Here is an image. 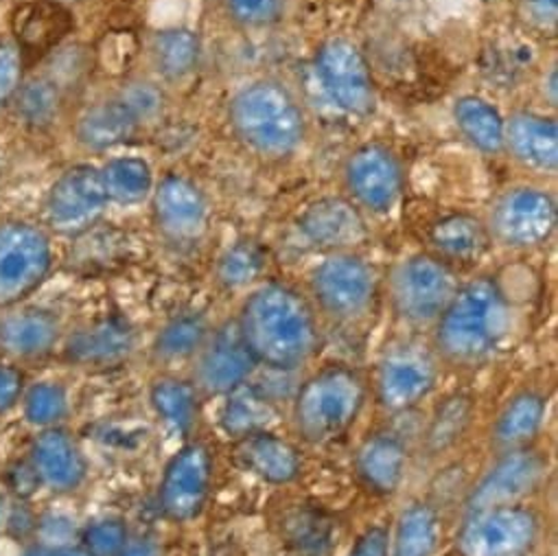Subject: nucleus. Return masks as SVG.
<instances>
[{
  "mask_svg": "<svg viewBox=\"0 0 558 556\" xmlns=\"http://www.w3.org/2000/svg\"><path fill=\"white\" fill-rule=\"evenodd\" d=\"M234 323L256 366L269 371H296L320 347V331L310 303L281 283L254 290Z\"/></svg>",
  "mask_w": 558,
  "mask_h": 556,
  "instance_id": "f257e3e1",
  "label": "nucleus"
},
{
  "mask_svg": "<svg viewBox=\"0 0 558 556\" xmlns=\"http://www.w3.org/2000/svg\"><path fill=\"white\" fill-rule=\"evenodd\" d=\"M510 331V305L493 278L458 288L436 321V347L453 364H480L504 345Z\"/></svg>",
  "mask_w": 558,
  "mask_h": 556,
  "instance_id": "f03ea898",
  "label": "nucleus"
},
{
  "mask_svg": "<svg viewBox=\"0 0 558 556\" xmlns=\"http://www.w3.org/2000/svg\"><path fill=\"white\" fill-rule=\"evenodd\" d=\"M230 123L241 143L265 158L290 156L307 130L296 97L274 80L243 86L230 104Z\"/></svg>",
  "mask_w": 558,
  "mask_h": 556,
  "instance_id": "7ed1b4c3",
  "label": "nucleus"
},
{
  "mask_svg": "<svg viewBox=\"0 0 558 556\" xmlns=\"http://www.w3.org/2000/svg\"><path fill=\"white\" fill-rule=\"evenodd\" d=\"M366 403V382L349 366H329L312 375L296 392L292 419L310 445L342 438L360 419Z\"/></svg>",
  "mask_w": 558,
  "mask_h": 556,
  "instance_id": "20e7f679",
  "label": "nucleus"
},
{
  "mask_svg": "<svg viewBox=\"0 0 558 556\" xmlns=\"http://www.w3.org/2000/svg\"><path fill=\"white\" fill-rule=\"evenodd\" d=\"M541 536V517L525 504L471 510L456 534L460 556H530Z\"/></svg>",
  "mask_w": 558,
  "mask_h": 556,
  "instance_id": "39448f33",
  "label": "nucleus"
},
{
  "mask_svg": "<svg viewBox=\"0 0 558 556\" xmlns=\"http://www.w3.org/2000/svg\"><path fill=\"white\" fill-rule=\"evenodd\" d=\"M458 292L453 269L436 256L412 254L390 276V299L399 318L414 327L432 325Z\"/></svg>",
  "mask_w": 558,
  "mask_h": 556,
  "instance_id": "423d86ee",
  "label": "nucleus"
},
{
  "mask_svg": "<svg viewBox=\"0 0 558 556\" xmlns=\"http://www.w3.org/2000/svg\"><path fill=\"white\" fill-rule=\"evenodd\" d=\"M53 267L47 232L27 221L0 223V307L29 299Z\"/></svg>",
  "mask_w": 558,
  "mask_h": 556,
  "instance_id": "0eeeda50",
  "label": "nucleus"
},
{
  "mask_svg": "<svg viewBox=\"0 0 558 556\" xmlns=\"http://www.w3.org/2000/svg\"><path fill=\"white\" fill-rule=\"evenodd\" d=\"M373 267L349 252L329 254L312 274V294L320 310L340 323L364 318L375 301Z\"/></svg>",
  "mask_w": 558,
  "mask_h": 556,
  "instance_id": "6e6552de",
  "label": "nucleus"
},
{
  "mask_svg": "<svg viewBox=\"0 0 558 556\" xmlns=\"http://www.w3.org/2000/svg\"><path fill=\"white\" fill-rule=\"evenodd\" d=\"M213 471V456L204 443L191 440L182 445L165 464L158 488L165 517L175 523L197 519L210 497Z\"/></svg>",
  "mask_w": 558,
  "mask_h": 556,
  "instance_id": "1a4fd4ad",
  "label": "nucleus"
},
{
  "mask_svg": "<svg viewBox=\"0 0 558 556\" xmlns=\"http://www.w3.org/2000/svg\"><path fill=\"white\" fill-rule=\"evenodd\" d=\"M556 228V202L536 186L506 191L490 213V239L506 247L527 250L545 243Z\"/></svg>",
  "mask_w": 558,
  "mask_h": 556,
  "instance_id": "9d476101",
  "label": "nucleus"
},
{
  "mask_svg": "<svg viewBox=\"0 0 558 556\" xmlns=\"http://www.w3.org/2000/svg\"><path fill=\"white\" fill-rule=\"evenodd\" d=\"M108 202L110 197L101 169L77 165L56 180L47 195L45 213L53 230L62 234H82L104 217Z\"/></svg>",
  "mask_w": 558,
  "mask_h": 556,
  "instance_id": "9b49d317",
  "label": "nucleus"
},
{
  "mask_svg": "<svg viewBox=\"0 0 558 556\" xmlns=\"http://www.w3.org/2000/svg\"><path fill=\"white\" fill-rule=\"evenodd\" d=\"M316 67L323 88L340 110L353 117H366L375 110V82L362 51L353 43L342 38L329 40L320 49Z\"/></svg>",
  "mask_w": 558,
  "mask_h": 556,
  "instance_id": "f8f14e48",
  "label": "nucleus"
},
{
  "mask_svg": "<svg viewBox=\"0 0 558 556\" xmlns=\"http://www.w3.org/2000/svg\"><path fill=\"white\" fill-rule=\"evenodd\" d=\"M547 478V460L532 447L501 451L469 495L466 510L523 504Z\"/></svg>",
  "mask_w": 558,
  "mask_h": 556,
  "instance_id": "ddd939ff",
  "label": "nucleus"
},
{
  "mask_svg": "<svg viewBox=\"0 0 558 556\" xmlns=\"http://www.w3.org/2000/svg\"><path fill=\"white\" fill-rule=\"evenodd\" d=\"M436 382L438 366L429 351L421 347H399L377 366V401L386 412L401 414L427 399Z\"/></svg>",
  "mask_w": 558,
  "mask_h": 556,
  "instance_id": "4468645a",
  "label": "nucleus"
},
{
  "mask_svg": "<svg viewBox=\"0 0 558 556\" xmlns=\"http://www.w3.org/2000/svg\"><path fill=\"white\" fill-rule=\"evenodd\" d=\"M195 358V386L213 397H223L247 384L256 366L236 323H226L217 331H210L206 345Z\"/></svg>",
  "mask_w": 558,
  "mask_h": 556,
  "instance_id": "2eb2a0df",
  "label": "nucleus"
},
{
  "mask_svg": "<svg viewBox=\"0 0 558 556\" xmlns=\"http://www.w3.org/2000/svg\"><path fill=\"white\" fill-rule=\"evenodd\" d=\"M347 184L364 208L384 215L401 195L399 162L386 147L364 145L347 162Z\"/></svg>",
  "mask_w": 558,
  "mask_h": 556,
  "instance_id": "dca6fc26",
  "label": "nucleus"
},
{
  "mask_svg": "<svg viewBox=\"0 0 558 556\" xmlns=\"http://www.w3.org/2000/svg\"><path fill=\"white\" fill-rule=\"evenodd\" d=\"M154 217L167 239L193 243L206 232L208 202L191 180L167 176L154 193Z\"/></svg>",
  "mask_w": 558,
  "mask_h": 556,
  "instance_id": "f3484780",
  "label": "nucleus"
},
{
  "mask_svg": "<svg viewBox=\"0 0 558 556\" xmlns=\"http://www.w3.org/2000/svg\"><path fill=\"white\" fill-rule=\"evenodd\" d=\"M29 460L40 478V484L53 493H73L88 478V460L80 443L64 427L43 430L34 445Z\"/></svg>",
  "mask_w": 558,
  "mask_h": 556,
  "instance_id": "a211bd4d",
  "label": "nucleus"
},
{
  "mask_svg": "<svg viewBox=\"0 0 558 556\" xmlns=\"http://www.w3.org/2000/svg\"><path fill=\"white\" fill-rule=\"evenodd\" d=\"M234 462L265 484H292L303 473V458L294 443L269 430L234 440Z\"/></svg>",
  "mask_w": 558,
  "mask_h": 556,
  "instance_id": "6ab92c4d",
  "label": "nucleus"
},
{
  "mask_svg": "<svg viewBox=\"0 0 558 556\" xmlns=\"http://www.w3.org/2000/svg\"><path fill=\"white\" fill-rule=\"evenodd\" d=\"M136 334L132 325L119 316L97 321L77 329L64 349V355L75 366H114L132 355Z\"/></svg>",
  "mask_w": 558,
  "mask_h": 556,
  "instance_id": "aec40b11",
  "label": "nucleus"
},
{
  "mask_svg": "<svg viewBox=\"0 0 558 556\" xmlns=\"http://www.w3.org/2000/svg\"><path fill=\"white\" fill-rule=\"evenodd\" d=\"M299 228L312 245L336 252L355 245L366 234L357 208L340 197H325L307 206L299 219Z\"/></svg>",
  "mask_w": 558,
  "mask_h": 556,
  "instance_id": "412c9836",
  "label": "nucleus"
},
{
  "mask_svg": "<svg viewBox=\"0 0 558 556\" xmlns=\"http://www.w3.org/2000/svg\"><path fill=\"white\" fill-rule=\"evenodd\" d=\"M504 147L523 167L554 173L558 165V125L554 119L519 112L504 123Z\"/></svg>",
  "mask_w": 558,
  "mask_h": 556,
  "instance_id": "4be33fe9",
  "label": "nucleus"
},
{
  "mask_svg": "<svg viewBox=\"0 0 558 556\" xmlns=\"http://www.w3.org/2000/svg\"><path fill=\"white\" fill-rule=\"evenodd\" d=\"M408 471V449L397 434L377 432L355 454V473L375 495H395Z\"/></svg>",
  "mask_w": 558,
  "mask_h": 556,
  "instance_id": "5701e85b",
  "label": "nucleus"
},
{
  "mask_svg": "<svg viewBox=\"0 0 558 556\" xmlns=\"http://www.w3.org/2000/svg\"><path fill=\"white\" fill-rule=\"evenodd\" d=\"M12 29L21 53L43 56L58 49L71 34L73 16L58 0H36L14 12Z\"/></svg>",
  "mask_w": 558,
  "mask_h": 556,
  "instance_id": "b1692460",
  "label": "nucleus"
},
{
  "mask_svg": "<svg viewBox=\"0 0 558 556\" xmlns=\"http://www.w3.org/2000/svg\"><path fill=\"white\" fill-rule=\"evenodd\" d=\"M60 321L47 310H25L0 321V349L14 358L49 355L60 340Z\"/></svg>",
  "mask_w": 558,
  "mask_h": 556,
  "instance_id": "393cba45",
  "label": "nucleus"
},
{
  "mask_svg": "<svg viewBox=\"0 0 558 556\" xmlns=\"http://www.w3.org/2000/svg\"><path fill=\"white\" fill-rule=\"evenodd\" d=\"M141 119L121 99H110L86 110L77 123V138L84 147L104 152L134 138Z\"/></svg>",
  "mask_w": 558,
  "mask_h": 556,
  "instance_id": "a878e982",
  "label": "nucleus"
},
{
  "mask_svg": "<svg viewBox=\"0 0 558 556\" xmlns=\"http://www.w3.org/2000/svg\"><path fill=\"white\" fill-rule=\"evenodd\" d=\"M547 416V401L534 390L514 395L499 412L493 425V440L501 451L530 447L543 430Z\"/></svg>",
  "mask_w": 558,
  "mask_h": 556,
  "instance_id": "bb28decb",
  "label": "nucleus"
},
{
  "mask_svg": "<svg viewBox=\"0 0 558 556\" xmlns=\"http://www.w3.org/2000/svg\"><path fill=\"white\" fill-rule=\"evenodd\" d=\"M440 543V517L434 506L414 501L401 510L390 532V556H434Z\"/></svg>",
  "mask_w": 558,
  "mask_h": 556,
  "instance_id": "cd10ccee",
  "label": "nucleus"
},
{
  "mask_svg": "<svg viewBox=\"0 0 558 556\" xmlns=\"http://www.w3.org/2000/svg\"><path fill=\"white\" fill-rule=\"evenodd\" d=\"M276 423V410L271 401L250 384H243L228 395L219 410V425L226 436L243 438L263 430H269Z\"/></svg>",
  "mask_w": 558,
  "mask_h": 556,
  "instance_id": "c85d7f7f",
  "label": "nucleus"
},
{
  "mask_svg": "<svg viewBox=\"0 0 558 556\" xmlns=\"http://www.w3.org/2000/svg\"><path fill=\"white\" fill-rule=\"evenodd\" d=\"M429 241L442 258L473 261L488 250L490 232L480 219L464 213H456L442 217L432 226Z\"/></svg>",
  "mask_w": 558,
  "mask_h": 556,
  "instance_id": "c756f323",
  "label": "nucleus"
},
{
  "mask_svg": "<svg viewBox=\"0 0 558 556\" xmlns=\"http://www.w3.org/2000/svg\"><path fill=\"white\" fill-rule=\"evenodd\" d=\"M149 403L156 416L175 434L189 436L199 416L197 386L178 379L160 377L149 388Z\"/></svg>",
  "mask_w": 558,
  "mask_h": 556,
  "instance_id": "7c9ffc66",
  "label": "nucleus"
},
{
  "mask_svg": "<svg viewBox=\"0 0 558 556\" xmlns=\"http://www.w3.org/2000/svg\"><path fill=\"white\" fill-rule=\"evenodd\" d=\"M453 119L460 134L484 154H499L504 149V119L480 97H462L453 106Z\"/></svg>",
  "mask_w": 558,
  "mask_h": 556,
  "instance_id": "2f4dec72",
  "label": "nucleus"
},
{
  "mask_svg": "<svg viewBox=\"0 0 558 556\" xmlns=\"http://www.w3.org/2000/svg\"><path fill=\"white\" fill-rule=\"evenodd\" d=\"M210 336L204 314L186 312L171 318L154 340V355L160 362H182L195 358Z\"/></svg>",
  "mask_w": 558,
  "mask_h": 556,
  "instance_id": "473e14b6",
  "label": "nucleus"
},
{
  "mask_svg": "<svg viewBox=\"0 0 558 556\" xmlns=\"http://www.w3.org/2000/svg\"><path fill=\"white\" fill-rule=\"evenodd\" d=\"M151 56L158 73L167 80L191 75L199 62V38L189 29H167L154 38Z\"/></svg>",
  "mask_w": 558,
  "mask_h": 556,
  "instance_id": "72a5a7b5",
  "label": "nucleus"
},
{
  "mask_svg": "<svg viewBox=\"0 0 558 556\" xmlns=\"http://www.w3.org/2000/svg\"><path fill=\"white\" fill-rule=\"evenodd\" d=\"M101 176H104V184L110 202H119L125 206L143 202L154 186V176L149 165L132 156L110 160L101 169Z\"/></svg>",
  "mask_w": 558,
  "mask_h": 556,
  "instance_id": "f704fd0d",
  "label": "nucleus"
},
{
  "mask_svg": "<svg viewBox=\"0 0 558 556\" xmlns=\"http://www.w3.org/2000/svg\"><path fill=\"white\" fill-rule=\"evenodd\" d=\"M16 101L23 121L43 128L49 125L62 108V86L53 77H38L19 88Z\"/></svg>",
  "mask_w": 558,
  "mask_h": 556,
  "instance_id": "c9c22d12",
  "label": "nucleus"
},
{
  "mask_svg": "<svg viewBox=\"0 0 558 556\" xmlns=\"http://www.w3.org/2000/svg\"><path fill=\"white\" fill-rule=\"evenodd\" d=\"M69 412V392L58 382H38L23 395V414L29 425L56 427Z\"/></svg>",
  "mask_w": 558,
  "mask_h": 556,
  "instance_id": "e433bc0d",
  "label": "nucleus"
},
{
  "mask_svg": "<svg viewBox=\"0 0 558 556\" xmlns=\"http://www.w3.org/2000/svg\"><path fill=\"white\" fill-rule=\"evenodd\" d=\"M263 263L265 258L256 243L239 241L219 258V267H217L219 283L226 286L228 290L245 288L260 274Z\"/></svg>",
  "mask_w": 558,
  "mask_h": 556,
  "instance_id": "4c0bfd02",
  "label": "nucleus"
},
{
  "mask_svg": "<svg viewBox=\"0 0 558 556\" xmlns=\"http://www.w3.org/2000/svg\"><path fill=\"white\" fill-rule=\"evenodd\" d=\"M473 414V403L466 395H453L445 399V403L438 408L427 440L434 451H440L449 445H453L466 430Z\"/></svg>",
  "mask_w": 558,
  "mask_h": 556,
  "instance_id": "58836bf2",
  "label": "nucleus"
},
{
  "mask_svg": "<svg viewBox=\"0 0 558 556\" xmlns=\"http://www.w3.org/2000/svg\"><path fill=\"white\" fill-rule=\"evenodd\" d=\"M128 541L130 530L119 517H99L82 530V547L90 556H119Z\"/></svg>",
  "mask_w": 558,
  "mask_h": 556,
  "instance_id": "ea45409f",
  "label": "nucleus"
},
{
  "mask_svg": "<svg viewBox=\"0 0 558 556\" xmlns=\"http://www.w3.org/2000/svg\"><path fill=\"white\" fill-rule=\"evenodd\" d=\"M286 0H228V12L245 27H267L281 19Z\"/></svg>",
  "mask_w": 558,
  "mask_h": 556,
  "instance_id": "a19ab883",
  "label": "nucleus"
},
{
  "mask_svg": "<svg viewBox=\"0 0 558 556\" xmlns=\"http://www.w3.org/2000/svg\"><path fill=\"white\" fill-rule=\"evenodd\" d=\"M23 77V53L12 43H0V106L16 97Z\"/></svg>",
  "mask_w": 558,
  "mask_h": 556,
  "instance_id": "79ce46f5",
  "label": "nucleus"
},
{
  "mask_svg": "<svg viewBox=\"0 0 558 556\" xmlns=\"http://www.w3.org/2000/svg\"><path fill=\"white\" fill-rule=\"evenodd\" d=\"M119 97L134 110V114L141 119V123L151 119L160 110V106H162L160 90L156 86L147 84V82L130 84Z\"/></svg>",
  "mask_w": 558,
  "mask_h": 556,
  "instance_id": "37998d69",
  "label": "nucleus"
},
{
  "mask_svg": "<svg viewBox=\"0 0 558 556\" xmlns=\"http://www.w3.org/2000/svg\"><path fill=\"white\" fill-rule=\"evenodd\" d=\"M25 375L16 366L0 364V416L10 414L25 395Z\"/></svg>",
  "mask_w": 558,
  "mask_h": 556,
  "instance_id": "c03bdc74",
  "label": "nucleus"
},
{
  "mask_svg": "<svg viewBox=\"0 0 558 556\" xmlns=\"http://www.w3.org/2000/svg\"><path fill=\"white\" fill-rule=\"evenodd\" d=\"M8 486L10 491L19 497V499H27L32 497L43 484L40 478L32 464V460H16L10 469H8Z\"/></svg>",
  "mask_w": 558,
  "mask_h": 556,
  "instance_id": "a18cd8bd",
  "label": "nucleus"
},
{
  "mask_svg": "<svg viewBox=\"0 0 558 556\" xmlns=\"http://www.w3.org/2000/svg\"><path fill=\"white\" fill-rule=\"evenodd\" d=\"M349 556H390V530L386 525L366 528L353 543Z\"/></svg>",
  "mask_w": 558,
  "mask_h": 556,
  "instance_id": "49530a36",
  "label": "nucleus"
},
{
  "mask_svg": "<svg viewBox=\"0 0 558 556\" xmlns=\"http://www.w3.org/2000/svg\"><path fill=\"white\" fill-rule=\"evenodd\" d=\"M5 528L16 534V536H27L32 532H38V519L36 515L29 510L27 504H23V499H19L16 504H10V512H8V523Z\"/></svg>",
  "mask_w": 558,
  "mask_h": 556,
  "instance_id": "de8ad7c7",
  "label": "nucleus"
},
{
  "mask_svg": "<svg viewBox=\"0 0 558 556\" xmlns=\"http://www.w3.org/2000/svg\"><path fill=\"white\" fill-rule=\"evenodd\" d=\"M523 10L527 19L541 29H554L558 16V0H523Z\"/></svg>",
  "mask_w": 558,
  "mask_h": 556,
  "instance_id": "09e8293b",
  "label": "nucleus"
},
{
  "mask_svg": "<svg viewBox=\"0 0 558 556\" xmlns=\"http://www.w3.org/2000/svg\"><path fill=\"white\" fill-rule=\"evenodd\" d=\"M23 556H90L82 545H49V543H40L29 547Z\"/></svg>",
  "mask_w": 558,
  "mask_h": 556,
  "instance_id": "8fccbe9b",
  "label": "nucleus"
},
{
  "mask_svg": "<svg viewBox=\"0 0 558 556\" xmlns=\"http://www.w3.org/2000/svg\"><path fill=\"white\" fill-rule=\"evenodd\" d=\"M119 556H160V549L151 539H130Z\"/></svg>",
  "mask_w": 558,
  "mask_h": 556,
  "instance_id": "3c124183",
  "label": "nucleus"
},
{
  "mask_svg": "<svg viewBox=\"0 0 558 556\" xmlns=\"http://www.w3.org/2000/svg\"><path fill=\"white\" fill-rule=\"evenodd\" d=\"M8 512H10V499L3 491H0V530H3L8 523Z\"/></svg>",
  "mask_w": 558,
  "mask_h": 556,
  "instance_id": "603ef678",
  "label": "nucleus"
},
{
  "mask_svg": "<svg viewBox=\"0 0 558 556\" xmlns=\"http://www.w3.org/2000/svg\"><path fill=\"white\" fill-rule=\"evenodd\" d=\"M58 3H69V0H58Z\"/></svg>",
  "mask_w": 558,
  "mask_h": 556,
  "instance_id": "864d4df0",
  "label": "nucleus"
}]
</instances>
